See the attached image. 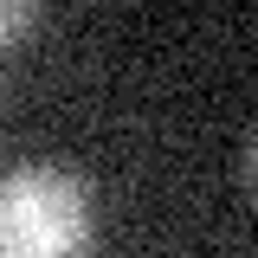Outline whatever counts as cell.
I'll return each instance as SVG.
<instances>
[{
    "label": "cell",
    "mask_w": 258,
    "mask_h": 258,
    "mask_svg": "<svg viewBox=\"0 0 258 258\" xmlns=\"http://www.w3.org/2000/svg\"><path fill=\"white\" fill-rule=\"evenodd\" d=\"M91 252V187L64 168L0 174V258H84Z\"/></svg>",
    "instance_id": "obj_1"
},
{
    "label": "cell",
    "mask_w": 258,
    "mask_h": 258,
    "mask_svg": "<svg viewBox=\"0 0 258 258\" xmlns=\"http://www.w3.org/2000/svg\"><path fill=\"white\" fill-rule=\"evenodd\" d=\"M32 26H39V7L32 0H0V45L20 39V32H32Z\"/></svg>",
    "instance_id": "obj_2"
},
{
    "label": "cell",
    "mask_w": 258,
    "mask_h": 258,
    "mask_svg": "<svg viewBox=\"0 0 258 258\" xmlns=\"http://www.w3.org/2000/svg\"><path fill=\"white\" fill-rule=\"evenodd\" d=\"M252 181H258V142H252Z\"/></svg>",
    "instance_id": "obj_3"
}]
</instances>
